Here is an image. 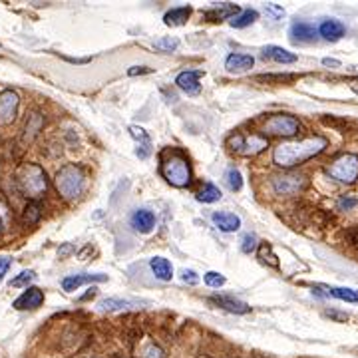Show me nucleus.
Masks as SVG:
<instances>
[{
	"mask_svg": "<svg viewBox=\"0 0 358 358\" xmlns=\"http://www.w3.org/2000/svg\"><path fill=\"white\" fill-rule=\"evenodd\" d=\"M328 146V140L323 135H312L305 140H294V142H285L275 147L273 151V162L283 169H293L296 165H303L319 153H323Z\"/></svg>",
	"mask_w": 358,
	"mask_h": 358,
	"instance_id": "nucleus-1",
	"label": "nucleus"
},
{
	"mask_svg": "<svg viewBox=\"0 0 358 358\" xmlns=\"http://www.w3.org/2000/svg\"><path fill=\"white\" fill-rule=\"evenodd\" d=\"M17 185L22 196L36 201L46 196V191H48L46 171L36 163H24L17 171Z\"/></svg>",
	"mask_w": 358,
	"mask_h": 358,
	"instance_id": "nucleus-2",
	"label": "nucleus"
},
{
	"mask_svg": "<svg viewBox=\"0 0 358 358\" xmlns=\"http://www.w3.org/2000/svg\"><path fill=\"white\" fill-rule=\"evenodd\" d=\"M54 185L58 189V194L66 201H76L78 197L84 194V187H86V176H84V169L76 163H68L64 165L54 179Z\"/></svg>",
	"mask_w": 358,
	"mask_h": 358,
	"instance_id": "nucleus-3",
	"label": "nucleus"
},
{
	"mask_svg": "<svg viewBox=\"0 0 358 358\" xmlns=\"http://www.w3.org/2000/svg\"><path fill=\"white\" fill-rule=\"evenodd\" d=\"M162 176L169 185L183 189V187L191 185V165H189L185 156L171 153V156L163 158Z\"/></svg>",
	"mask_w": 358,
	"mask_h": 358,
	"instance_id": "nucleus-4",
	"label": "nucleus"
},
{
	"mask_svg": "<svg viewBox=\"0 0 358 358\" xmlns=\"http://www.w3.org/2000/svg\"><path fill=\"white\" fill-rule=\"evenodd\" d=\"M326 173L332 179L352 185L358 179V156L355 153H342L335 162L326 167Z\"/></svg>",
	"mask_w": 358,
	"mask_h": 358,
	"instance_id": "nucleus-5",
	"label": "nucleus"
},
{
	"mask_svg": "<svg viewBox=\"0 0 358 358\" xmlns=\"http://www.w3.org/2000/svg\"><path fill=\"white\" fill-rule=\"evenodd\" d=\"M229 146L235 153L245 156V158H253V156H259L261 151H265L269 147V140L265 135L259 133H253V135H243V133H235L231 140H229Z\"/></svg>",
	"mask_w": 358,
	"mask_h": 358,
	"instance_id": "nucleus-6",
	"label": "nucleus"
},
{
	"mask_svg": "<svg viewBox=\"0 0 358 358\" xmlns=\"http://www.w3.org/2000/svg\"><path fill=\"white\" fill-rule=\"evenodd\" d=\"M265 135H279V138H293L301 131V122L289 114H275L271 115L263 124Z\"/></svg>",
	"mask_w": 358,
	"mask_h": 358,
	"instance_id": "nucleus-7",
	"label": "nucleus"
},
{
	"mask_svg": "<svg viewBox=\"0 0 358 358\" xmlns=\"http://www.w3.org/2000/svg\"><path fill=\"white\" fill-rule=\"evenodd\" d=\"M307 187V178L301 173H287L273 178V189L277 196H296Z\"/></svg>",
	"mask_w": 358,
	"mask_h": 358,
	"instance_id": "nucleus-8",
	"label": "nucleus"
},
{
	"mask_svg": "<svg viewBox=\"0 0 358 358\" xmlns=\"http://www.w3.org/2000/svg\"><path fill=\"white\" fill-rule=\"evenodd\" d=\"M18 104H20V98L17 92L12 90L0 92V126H8L17 120Z\"/></svg>",
	"mask_w": 358,
	"mask_h": 358,
	"instance_id": "nucleus-9",
	"label": "nucleus"
},
{
	"mask_svg": "<svg viewBox=\"0 0 358 358\" xmlns=\"http://www.w3.org/2000/svg\"><path fill=\"white\" fill-rule=\"evenodd\" d=\"M312 293L321 299L326 296H335L339 301H346V303H358V291L357 289H348V287H330V285H314Z\"/></svg>",
	"mask_w": 358,
	"mask_h": 358,
	"instance_id": "nucleus-10",
	"label": "nucleus"
},
{
	"mask_svg": "<svg viewBox=\"0 0 358 358\" xmlns=\"http://www.w3.org/2000/svg\"><path fill=\"white\" fill-rule=\"evenodd\" d=\"M201 76H203V72H199V70H185V72L178 74L176 84H178L179 90H183L185 94L196 96V94H199V90H201V84H199Z\"/></svg>",
	"mask_w": 358,
	"mask_h": 358,
	"instance_id": "nucleus-11",
	"label": "nucleus"
},
{
	"mask_svg": "<svg viewBox=\"0 0 358 358\" xmlns=\"http://www.w3.org/2000/svg\"><path fill=\"white\" fill-rule=\"evenodd\" d=\"M42 303H44V293L38 287H30L18 296L12 307L17 310H34L38 309Z\"/></svg>",
	"mask_w": 358,
	"mask_h": 358,
	"instance_id": "nucleus-12",
	"label": "nucleus"
},
{
	"mask_svg": "<svg viewBox=\"0 0 358 358\" xmlns=\"http://www.w3.org/2000/svg\"><path fill=\"white\" fill-rule=\"evenodd\" d=\"M130 135L138 144V149H135L138 158L140 160H147L153 153V142H151L149 133L144 128H140V126H130Z\"/></svg>",
	"mask_w": 358,
	"mask_h": 358,
	"instance_id": "nucleus-13",
	"label": "nucleus"
},
{
	"mask_svg": "<svg viewBox=\"0 0 358 358\" xmlns=\"http://www.w3.org/2000/svg\"><path fill=\"white\" fill-rule=\"evenodd\" d=\"M209 301H211L213 305H217L219 309L233 312V314H247L251 310V307L247 303L235 299V296H227V294H213Z\"/></svg>",
	"mask_w": 358,
	"mask_h": 358,
	"instance_id": "nucleus-14",
	"label": "nucleus"
},
{
	"mask_svg": "<svg viewBox=\"0 0 358 358\" xmlns=\"http://www.w3.org/2000/svg\"><path fill=\"white\" fill-rule=\"evenodd\" d=\"M108 281V275L104 273H96V275H90V273H84V275H70V277L62 279V289L72 293V291H78L82 285H90V283H104Z\"/></svg>",
	"mask_w": 358,
	"mask_h": 358,
	"instance_id": "nucleus-15",
	"label": "nucleus"
},
{
	"mask_svg": "<svg viewBox=\"0 0 358 358\" xmlns=\"http://www.w3.org/2000/svg\"><path fill=\"white\" fill-rule=\"evenodd\" d=\"M289 36H291L293 42H314L319 32H317L314 24L305 22V20H299V22H293V24H291Z\"/></svg>",
	"mask_w": 358,
	"mask_h": 358,
	"instance_id": "nucleus-16",
	"label": "nucleus"
},
{
	"mask_svg": "<svg viewBox=\"0 0 358 358\" xmlns=\"http://www.w3.org/2000/svg\"><path fill=\"white\" fill-rule=\"evenodd\" d=\"M211 221L215 227L223 233H235L241 229V219L235 215V213L229 211H215L211 215Z\"/></svg>",
	"mask_w": 358,
	"mask_h": 358,
	"instance_id": "nucleus-17",
	"label": "nucleus"
},
{
	"mask_svg": "<svg viewBox=\"0 0 358 358\" xmlns=\"http://www.w3.org/2000/svg\"><path fill=\"white\" fill-rule=\"evenodd\" d=\"M317 32L321 34L326 42H337V40H341L342 36L346 34V28H344V24H342L341 20H337V18H326V20L321 22V26H319Z\"/></svg>",
	"mask_w": 358,
	"mask_h": 358,
	"instance_id": "nucleus-18",
	"label": "nucleus"
},
{
	"mask_svg": "<svg viewBox=\"0 0 358 358\" xmlns=\"http://www.w3.org/2000/svg\"><path fill=\"white\" fill-rule=\"evenodd\" d=\"M253 66H255V58L251 54H241V52L229 54L227 60H225V68L231 74H243L247 70H251Z\"/></svg>",
	"mask_w": 358,
	"mask_h": 358,
	"instance_id": "nucleus-19",
	"label": "nucleus"
},
{
	"mask_svg": "<svg viewBox=\"0 0 358 358\" xmlns=\"http://www.w3.org/2000/svg\"><path fill=\"white\" fill-rule=\"evenodd\" d=\"M144 305V301H135V299H122V296H108L102 299L98 303V309L104 312H115V310H126L131 307Z\"/></svg>",
	"mask_w": 358,
	"mask_h": 358,
	"instance_id": "nucleus-20",
	"label": "nucleus"
},
{
	"mask_svg": "<svg viewBox=\"0 0 358 358\" xmlns=\"http://www.w3.org/2000/svg\"><path fill=\"white\" fill-rule=\"evenodd\" d=\"M241 12V8L233 2H219V4H213L209 10H205V17L209 20H227V18L237 17Z\"/></svg>",
	"mask_w": 358,
	"mask_h": 358,
	"instance_id": "nucleus-21",
	"label": "nucleus"
},
{
	"mask_svg": "<svg viewBox=\"0 0 358 358\" xmlns=\"http://www.w3.org/2000/svg\"><path fill=\"white\" fill-rule=\"evenodd\" d=\"M42 130H44V115L40 114V112H34L26 120V126H24V131H22V142L24 144H32Z\"/></svg>",
	"mask_w": 358,
	"mask_h": 358,
	"instance_id": "nucleus-22",
	"label": "nucleus"
},
{
	"mask_svg": "<svg viewBox=\"0 0 358 358\" xmlns=\"http://www.w3.org/2000/svg\"><path fill=\"white\" fill-rule=\"evenodd\" d=\"M131 227L140 233H149L151 229L156 227V215L149 209H138L131 215Z\"/></svg>",
	"mask_w": 358,
	"mask_h": 358,
	"instance_id": "nucleus-23",
	"label": "nucleus"
},
{
	"mask_svg": "<svg viewBox=\"0 0 358 358\" xmlns=\"http://www.w3.org/2000/svg\"><path fill=\"white\" fill-rule=\"evenodd\" d=\"M263 56L269 58V60H273V62H277V64H294V62L299 60L296 54L289 52V50L281 48V46H273V44L263 48Z\"/></svg>",
	"mask_w": 358,
	"mask_h": 358,
	"instance_id": "nucleus-24",
	"label": "nucleus"
},
{
	"mask_svg": "<svg viewBox=\"0 0 358 358\" xmlns=\"http://www.w3.org/2000/svg\"><path fill=\"white\" fill-rule=\"evenodd\" d=\"M191 6H176V8H171V10H167L165 12V17H163V24L165 26H183L189 17H191Z\"/></svg>",
	"mask_w": 358,
	"mask_h": 358,
	"instance_id": "nucleus-25",
	"label": "nucleus"
},
{
	"mask_svg": "<svg viewBox=\"0 0 358 358\" xmlns=\"http://www.w3.org/2000/svg\"><path fill=\"white\" fill-rule=\"evenodd\" d=\"M149 267H151L156 279H160V281H171V277H173V267H171V263L165 257L149 259Z\"/></svg>",
	"mask_w": 358,
	"mask_h": 358,
	"instance_id": "nucleus-26",
	"label": "nucleus"
},
{
	"mask_svg": "<svg viewBox=\"0 0 358 358\" xmlns=\"http://www.w3.org/2000/svg\"><path fill=\"white\" fill-rule=\"evenodd\" d=\"M259 18V12L257 10H241L237 17H233L229 20V24L233 26V28H237V30H241V28H247V26H251L255 20Z\"/></svg>",
	"mask_w": 358,
	"mask_h": 358,
	"instance_id": "nucleus-27",
	"label": "nucleus"
},
{
	"mask_svg": "<svg viewBox=\"0 0 358 358\" xmlns=\"http://www.w3.org/2000/svg\"><path fill=\"white\" fill-rule=\"evenodd\" d=\"M221 191H219V187H215L213 183H207V185H203V189L197 194V201L199 203H215V201H219L221 199Z\"/></svg>",
	"mask_w": 358,
	"mask_h": 358,
	"instance_id": "nucleus-28",
	"label": "nucleus"
},
{
	"mask_svg": "<svg viewBox=\"0 0 358 358\" xmlns=\"http://www.w3.org/2000/svg\"><path fill=\"white\" fill-rule=\"evenodd\" d=\"M225 183H227V187L231 191H241V187H243L241 171L237 167H229L227 171H225Z\"/></svg>",
	"mask_w": 358,
	"mask_h": 358,
	"instance_id": "nucleus-29",
	"label": "nucleus"
},
{
	"mask_svg": "<svg viewBox=\"0 0 358 358\" xmlns=\"http://www.w3.org/2000/svg\"><path fill=\"white\" fill-rule=\"evenodd\" d=\"M40 205L38 203H28V207L24 209L22 213V223L24 225H34V223H38L40 221Z\"/></svg>",
	"mask_w": 358,
	"mask_h": 358,
	"instance_id": "nucleus-30",
	"label": "nucleus"
},
{
	"mask_svg": "<svg viewBox=\"0 0 358 358\" xmlns=\"http://www.w3.org/2000/svg\"><path fill=\"white\" fill-rule=\"evenodd\" d=\"M259 257L263 263H269L271 267H279V261L277 257L273 255V249H271V245L267 243H261L259 245Z\"/></svg>",
	"mask_w": 358,
	"mask_h": 358,
	"instance_id": "nucleus-31",
	"label": "nucleus"
},
{
	"mask_svg": "<svg viewBox=\"0 0 358 358\" xmlns=\"http://www.w3.org/2000/svg\"><path fill=\"white\" fill-rule=\"evenodd\" d=\"M203 283H205L207 287L219 289V287H223V285H225V277H223L221 273H217V271H209V273H205V275H203Z\"/></svg>",
	"mask_w": 358,
	"mask_h": 358,
	"instance_id": "nucleus-32",
	"label": "nucleus"
},
{
	"mask_svg": "<svg viewBox=\"0 0 358 358\" xmlns=\"http://www.w3.org/2000/svg\"><path fill=\"white\" fill-rule=\"evenodd\" d=\"M259 241H257V237H255V233H245L243 237H241V251L247 253V255H251L257 247H259Z\"/></svg>",
	"mask_w": 358,
	"mask_h": 358,
	"instance_id": "nucleus-33",
	"label": "nucleus"
},
{
	"mask_svg": "<svg viewBox=\"0 0 358 358\" xmlns=\"http://www.w3.org/2000/svg\"><path fill=\"white\" fill-rule=\"evenodd\" d=\"M178 46L179 40L176 36H165V38L156 42V48L162 50V52H173V50H178Z\"/></svg>",
	"mask_w": 358,
	"mask_h": 358,
	"instance_id": "nucleus-34",
	"label": "nucleus"
},
{
	"mask_svg": "<svg viewBox=\"0 0 358 358\" xmlns=\"http://www.w3.org/2000/svg\"><path fill=\"white\" fill-rule=\"evenodd\" d=\"M140 358H165V355H163V350L158 344L147 342L146 346L142 348V352H140Z\"/></svg>",
	"mask_w": 358,
	"mask_h": 358,
	"instance_id": "nucleus-35",
	"label": "nucleus"
},
{
	"mask_svg": "<svg viewBox=\"0 0 358 358\" xmlns=\"http://www.w3.org/2000/svg\"><path fill=\"white\" fill-rule=\"evenodd\" d=\"M34 279H36L34 271H22L17 279L10 281V287H28V283H32Z\"/></svg>",
	"mask_w": 358,
	"mask_h": 358,
	"instance_id": "nucleus-36",
	"label": "nucleus"
},
{
	"mask_svg": "<svg viewBox=\"0 0 358 358\" xmlns=\"http://www.w3.org/2000/svg\"><path fill=\"white\" fill-rule=\"evenodd\" d=\"M358 205V199L355 196H342L339 201H337V209L339 211H350Z\"/></svg>",
	"mask_w": 358,
	"mask_h": 358,
	"instance_id": "nucleus-37",
	"label": "nucleus"
},
{
	"mask_svg": "<svg viewBox=\"0 0 358 358\" xmlns=\"http://www.w3.org/2000/svg\"><path fill=\"white\" fill-rule=\"evenodd\" d=\"M265 10H267V15L273 18V20H279V18L285 17V8L281 4H275V2L265 4Z\"/></svg>",
	"mask_w": 358,
	"mask_h": 358,
	"instance_id": "nucleus-38",
	"label": "nucleus"
},
{
	"mask_svg": "<svg viewBox=\"0 0 358 358\" xmlns=\"http://www.w3.org/2000/svg\"><path fill=\"white\" fill-rule=\"evenodd\" d=\"M181 279H183V283H187V285H197V283H199L197 273L196 271H191V269H183V271H181Z\"/></svg>",
	"mask_w": 358,
	"mask_h": 358,
	"instance_id": "nucleus-39",
	"label": "nucleus"
},
{
	"mask_svg": "<svg viewBox=\"0 0 358 358\" xmlns=\"http://www.w3.org/2000/svg\"><path fill=\"white\" fill-rule=\"evenodd\" d=\"M153 70L147 68V66H131L128 70V76H140V74H151Z\"/></svg>",
	"mask_w": 358,
	"mask_h": 358,
	"instance_id": "nucleus-40",
	"label": "nucleus"
},
{
	"mask_svg": "<svg viewBox=\"0 0 358 358\" xmlns=\"http://www.w3.org/2000/svg\"><path fill=\"white\" fill-rule=\"evenodd\" d=\"M325 314L326 317H330V319H335V321H339V323L348 321V314H346V312H339V310H326Z\"/></svg>",
	"mask_w": 358,
	"mask_h": 358,
	"instance_id": "nucleus-41",
	"label": "nucleus"
},
{
	"mask_svg": "<svg viewBox=\"0 0 358 358\" xmlns=\"http://www.w3.org/2000/svg\"><path fill=\"white\" fill-rule=\"evenodd\" d=\"M10 265H12V261L8 259V257H0V279H2L4 275H6V273H8Z\"/></svg>",
	"mask_w": 358,
	"mask_h": 358,
	"instance_id": "nucleus-42",
	"label": "nucleus"
},
{
	"mask_svg": "<svg viewBox=\"0 0 358 358\" xmlns=\"http://www.w3.org/2000/svg\"><path fill=\"white\" fill-rule=\"evenodd\" d=\"M323 66H326V68H341L342 62L337 58H323Z\"/></svg>",
	"mask_w": 358,
	"mask_h": 358,
	"instance_id": "nucleus-43",
	"label": "nucleus"
},
{
	"mask_svg": "<svg viewBox=\"0 0 358 358\" xmlns=\"http://www.w3.org/2000/svg\"><path fill=\"white\" fill-rule=\"evenodd\" d=\"M4 215H6V209H4V205L0 203V231H2V225H4Z\"/></svg>",
	"mask_w": 358,
	"mask_h": 358,
	"instance_id": "nucleus-44",
	"label": "nucleus"
},
{
	"mask_svg": "<svg viewBox=\"0 0 358 358\" xmlns=\"http://www.w3.org/2000/svg\"><path fill=\"white\" fill-rule=\"evenodd\" d=\"M352 90H355V92H358V84H352Z\"/></svg>",
	"mask_w": 358,
	"mask_h": 358,
	"instance_id": "nucleus-45",
	"label": "nucleus"
},
{
	"mask_svg": "<svg viewBox=\"0 0 358 358\" xmlns=\"http://www.w3.org/2000/svg\"><path fill=\"white\" fill-rule=\"evenodd\" d=\"M357 243H358V235H357Z\"/></svg>",
	"mask_w": 358,
	"mask_h": 358,
	"instance_id": "nucleus-46",
	"label": "nucleus"
}]
</instances>
